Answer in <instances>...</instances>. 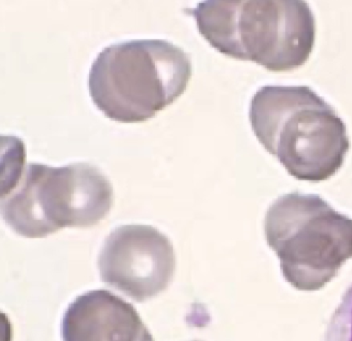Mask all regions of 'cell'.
I'll return each instance as SVG.
<instances>
[{"label":"cell","instance_id":"cell-8","mask_svg":"<svg viewBox=\"0 0 352 341\" xmlns=\"http://www.w3.org/2000/svg\"><path fill=\"white\" fill-rule=\"evenodd\" d=\"M323 341H352V285L331 316Z\"/></svg>","mask_w":352,"mask_h":341},{"label":"cell","instance_id":"cell-7","mask_svg":"<svg viewBox=\"0 0 352 341\" xmlns=\"http://www.w3.org/2000/svg\"><path fill=\"white\" fill-rule=\"evenodd\" d=\"M63 341H154L135 308L104 289L76 298L65 311Z\"/></svg>","mask_w":352,"mask_h":341},{"label":"cell","instance_id":"cell-2","mask_svg":"<svg viewBox=\"0 0 352 341\" xmlns=\"http://www.w3.org/2000/svg\"><path fill=\"white\" fill-rule=\"evenodd\" d=\"M191 12L220 53L272 72L300 68L314 48V14L305 1L209 0Z\"/></svg>","mask_w":352,"mask_h":341},{"label":"cell","instance_id":"cell-6","mask_svg":"<svg viewBox=\"0 0 352 341\" xmlns=\"http://www.w3.org/2000/svg\"><path fill=\"white\" fill-rule=\"evenodd\" d=\"M102 281L137 302L168 289L176 269L170 239L146 225H127L107 238L98 258Z\"/></svg>","mask_w":352,"mask_h":341},{"label":"cell","instance_id":"cell-1","mask_svg":"<svg viewBox=\"0 0 352 341\" xmlns=\"http://www.w3.org/2000/svg\"><path fill=\"white\" fill-rule=\"evenodd\" d=\"M249 119L259 142L300 181L329 179L349 150L343 120L308 86L263 87Z\"/></svg>","mask_w":352,"mask_h":341},{"label":"cell","instance_id":"cell-4","mask_svg":"<svg viewBox=\"0 0 352 341\" xmlns=\"http://www.w3.org/2000/svg\"><path fill=\"white\" fill-rule=\"evenodd\" d=\"M265 235L284 278L298 291L322 289L352 258V219L316 194L280 196L265 214Z\"/></svg>","mask_w":352,"mask_h":341},{"label":"cell","instance_id":"cell-5","mask_svg":"<svg viewBox=\"0 0 352 341\" xmlns=\"http://www.w3.org/2000/svg\"><path fill=\"white\" fill-rule=\"evenodd\" d=\"M15 192L3 194L1 214L15 233L44 238L63 227H90L106 218L113 187L96 165L30 163Z\"/></svg>","mask_w":352,"mask_h":341},{"label":"cell","instance_id":"cell-3","mask_svg":"<svg viewBox=\"0 0 352 341\" xmlns=\"http://www.w3.org/2000/svg\"><path fill=\"white\" fill-rule=\"evenodd\" d=\"M192 74L190 57L164 39H133L104 48L89 72L90 96L110 119L139 123L172 105Z\"/></svg>","mask_w":352,"mask_h":341}]
</instances>
